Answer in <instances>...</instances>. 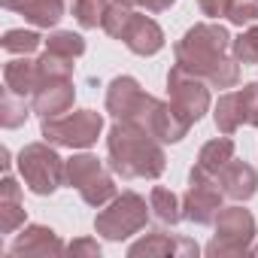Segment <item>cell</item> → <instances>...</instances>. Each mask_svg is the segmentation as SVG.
<instances>
[{
	"mask_svg": "<svg viewBox=\"0 0 258 258\" xmlns=\"http://www.w3.org/2000/svg\"><path fill=\"white\" fill-rule=\"evenodd\" d=\"M231 34L216 22H201L176 43V64L216 88H234L240 82V61L231 55Z\"/></svg>",
	"mask_w": 258,
	"mask_h": 258,
	"instance_id": "1",
	"label": "cell"
},
{
	"mask_svg": "<svg viewBox=\"0 0 258 258\" xmlns=\"http://www.w3.org/2000/svg\"><path fill=\"white\" fill-rule=\"evenodd\" d=\"M106 158L109 170L121 179H158L167 167V155L155 137H149L143 127L115 121L106 137Z\"/></svg>",
	"mask_w": 258,
	"mask_h": 258,
	"instance_id": "2",
	"label": "cell"
},
{
	"mask_svg": "<svg viewBox=\"0 0 258 258\" xmlns=\"http://www.w3.org/2000/svg\"><path fill=\"white\" fill-rule=\"evenodd\" d=\"M149 204L146 198H140L137 191H121L109 201L106 210L97 213L94 219V231L103 237V240H112V243H121L127 237H134L146 228L149 222Z\"/></svg>",
	"mask_w": 258,
	"mask_h": 258,
	"instance_id": "3",
	"label": "cell"
},
{
	"mask_svg": "<svg viewBox=\"0 0 258 258\" xmlns=\"http://www.w3.org/2000/svg\"><path fill=\"white\" fill-rule=\"evenodd\" d=\"M19 173L34 195L46 198L67 182V161L52 149V143H28L19 152Z\"/></svg>",
	"mask_w": 258,
	"mask_h": 258,
	"instance_id": "4",
	"label": "cell"
},
{
	"mask_svg": "<svg viewBox=\"0 0 258 258\" xmlns=\"http://www.w3.org/2000/svg\"><path fill=\"white\" fill-rule=\"evenodd\" d=\"M43 137L52 146L61 149H88L97 143L100 131H103V115L94 109H76V112H64L55 118H43Z\"/></svg>",
	"mask_w": 258,
	"mask_h": 258,
	"instance_id": "5",
	"label": "cell"
},
{
	"mask_svg": "<svg viewBox=\"0 0 258 258\" xmlns=\"http://www.w3.org/2000/svg\"><path fill=\"white\" fill-rule=\"evenodd\" d=\"M216 237L207 243L210 258H225V255H246L255 240V219L243 207H222L216 216Z\"/></svg>",
	"mask_w": 258,
	"mask_h": 258,
	"instance_id": "6",
	"label": "cell"
},
{
	"mask_svg": "<svg viewBox=\"0 0 258 258\" xmlns=\"http://www.w3.org/2000/svg\"><path fill=\"white\" fill-rule=\"evenodd\" d=\"M155 106H158V97L146 94L134 76H115L106 88V112L115 121H127L146 131Z\"/></svg>",
	"mask_w": 258,
	"mask_h": 258,
	"instance_id": "7",
	"label": "cell"
},
{
	"mask_svg": "<svg viewBox=\"0 0 258 258\" xmlns=\"http://www.w3.org/2000/svg\"><path fill=\"white\" fill-rule=\"evenodd\" d=\"M67 185L76 188L88 207H103V204H109V201L115 198V182H112V176H109V173L103 170V164H100L94 155H88V152L73 155V158L67 161Z\"/></svg>",
	"mask_w": 258,
	"mask_h": 258,
	"instance_id": "8",
	"label": "cell"
},
{
	"mask_svg": "<svg viewBox=\"0 0 258 258\" xmlns=\"http://www.w3.org/2000/svg\"><path fill=\"white\" fill-rule=\"evenodd\" d=\"M222 198H225V191H222L219 179L195 164L188 173V191L182 195V219H188L195 225H213L222 210Z\"/></svg>",
	"mask_w": 258,
	"mask_h": 258,
	"instance_id": "9",
	"label": "cell"
},
{
	"mask_svg": "<svg viewBox=\"0 0 258 258\" xmlns=\"http://www.w3.org/2000/svg\"><path fill=\"white\" fill-rule=\"evenodd\" d=\"M167 94H170V103L191 121H201L210 109V88L204 85L201 76L182 70L179 64H173L167 73Z\"/></svg>",
	"mask_w": 258,
	"mask_h": 258,
	"instance_id": "10",
	"label": "cell"
},
{
	"mask_svg": "<svg viewBox=\"0 0 258 258\" xmlns=\"http://www.w3.org/2000/svg\"><path fill=\"white\" fill-rule=\"evenodd\" d=\"M198 252H201V246H198L195 240L176 237V234H167V231H152V234H146L143 240H137L131 249H127V255H131V258H140V255H146V258H152V255L191 258V255H198Z\"/></svg>",
	"mask_w": 258,
	"mask_h": 258,
	"instance_id": "11",
	"label": "cell"
},
{
	"mask_svg": "<svg viewBox=\"0 0 258 258\" xmlns=\"http://www.w3.org/2000/svg\"><path fill=\"white\" fill-rule=\"evenodd\" d=\"M191 118L182 115L170 100H158L152 118H149V127H146V134L155 137L158 143H179L188 131H191Z\"/></svg>",
	"mask_w": 258,
	"mask_h": 258,
	"instance_id": "12",
	"label": "cell"
},
{
	"mask_svg": "<svg viewBox=\"0 0 258 258\" xmlns=\"http://www.w3.org/2000/svg\"><path fill=\"white\" fill-rule=\"evenodd\" d=\"M121 43L131 49L134 55L149 58V55H158V52L164 49V31L158 28V22H155V19L134 13V19H131V25H127V31H124V37H121Z\"/></svg>",
	"mask_w": 258,
	"mask_h": 258,
	"instance_id": "13",
	"label": "cell"
},
{
	"mask_svg": "<svg viewBox=\"0 0 258 258\" xmlns=\"http://www.w3.org/2000/svg\"><path fill=\"white\" fill-rule=\"evenodd\" d=\"M73 100H76V88H73V79H61V82H46L37 88V94L31 97V106L40 118H55V115H64L73 109Z\"/></svg>",
	"mask_w": 258,
	"mask_h": 258,
	"instance_id": "14",
	"label": "cell"
},
{
	"mask_svg": "<svg viewBox=\"0 0 258 258\" xmlns=\"http://www.w3.org/2000/svg\"><path fill=\"white\" fill-rule=\"evenodd\" d=\"M64 252H67V246L46 225H28L25 234H19L16 243L10 246L13 258H25V255H64Z\"/></svg>",
	"mask_w": 258,
	"mask_h": 258,
	"instance_id": "15",
	"label": "cell"
},
{
	"mask_svg": "<svg viewBox=\"0 0 258 258\" xmlns=\"http://www.w3.org/2000/svg\"><path fill=\"white\" fill-rule=\"evenodd\" d=\"M216 179H219L225 198H231V201H249L258 191V170L252 164H246V161H234L231 158L216 173Z\"/></svg>",
	"mask_w": 258,
	"mask_h": 258,
	"instance_id": "16",
	"label": "cell"
},
{
	"mask_svg": "<svg viewBox=\"0 0 258 258\" xmlns=\"http://www.w3.org/2000/svg\"><path fill=\"white\" fill-rule=\"evenodd\" d=\"M4 88H10L13 94L19 97H34L37 88H40V70H37V61H28V55H19L13 58L7 67H4Z\"/></svg>",
	"mask_w": 258,
	"mask_h": 258,
	"instance_id": "17",
	"label": "cell"
},
{
	"mask_svg": "<svg viewBox=\"0 0 258 258\" xmlns=\"http://www.w3.org/2000/svg\"><path fill=\"white\" fill-rule=\"evenodd\" d=\"M25 219H28V213L22 207V185L13 176H7L0 182V231L16 234L25 225Z\"/></svg>",
	"mask_w": 258,
	"mask_h": 258,
	"instance_id": "18",
	"label": "cell"
},
{
	"mask_svg": "<svg viewBox=\"0 0 258 258\" xmlns=\"http://www.w3.org/2000/svg\"><path fill=\"white\" fill-rule=\"evenodd\" d=\"M213 121L222 134H234L240 124H246L243 118V103H240V91H228L219 97L216 109H213Z\"/></svg>",
	"mask_w": 258,
	"mask_h": 258,
	"instance_id": "19",
	"label": "cell"
},
{
	"mask_svg": "<svg viewBox=\"0 0 258 258\" xmlns=\"http://www.w3.org/2000/svg\"><path fill=\"white\" fill-rule=\"evenodd\" d=\"M231 158H234V140L225 134V137H216V140H210V143L201 146V152H198V167L216 176Z\"/></svg>",
	"mask_w": 258,
	"mask_h": 258,
	"instance_id": "20",
	"label": "cell"
},
{
	"mask_svg": "<svg viewBox=\"0 0 258 258\" xmlns=\"http://www.w3.org/2000/svg\"><path fill=\"white\" fill-rule=\"evenodd\" d=\"M64 0H31L22 10L25 22H31L34 28H55L64 19Z\"/></svg>",
	"mask_w": 258,
	"mask_h": 258,
	"instance_id": "21",
	"label": "cell"
},
{
	"mask_svg": "<svg viewBox=\"0 0 258 258\" xmlns=\"http://www.w3.org/2000/svg\"><path fill=\"white\" fill-rule=\"evenodd\" d=\"M149 207H152V213H155L164 225H176V222L182 219V201H179L170 188H164V185H155V188L149 191Z\"/></svg>",
	"mask_w": 258,
	"mask_h": 258,
	"instance_id": "22",
	"label": "cell"
},
{
	"mask_svg": "<svg viewBox=\"0 0 258 258\" xmlns=\"http://www.w3.org/2000/svg\"><path fill=\"white\" fill-rule=\"evenodd\" d=\"M37 70H40V85L46 82H61V79H73V58L55 55V52H43L37 58Z\"/></svg>",
	"mask_w": 258,
	"mask_h": 258,
	"instance_id": "23",
	"label": "cell"
},
{
	"mask_svg": "<svg viewBox=\"0 0 258 258\" xmlns=\"http://www.w3.org/2000/svg\"><path fill=\"white\" fill-rule=\"evenodd\" d=\"M31 109L25 103V97L13 94L10 88H4V100H0V124L4 127H22L28 121Z\"/></svg>",
	"mask_w": 258,
	"mask_h": 258,
	"instance_id": "24",
	"label": "cell"
},
{
	"mask_svg": "<svg viewBox=\"0 0 258 258\" xmlns=\"http://www.w3.org/2000/svg\"><path fill=\"white\" fill-rule=\"evenodd\" d=\"M112 0H73V19L82 28H97L103 25V16Z\"/></svg>",
	"mask_w": 258,
	"mask_h": 258,
	"instance_id": "25",
	"label": "cell"
},
{
	"mask_svg": "<svg viewBox=\"0 0 258 258\" xmlns=\"http://www.w3.org/2000/svg\"><path fill=\"white\" fill-rule=\"evenodd\" d=\"M46 49L55 52V55H64V58H73L76 61L85 52V40L79 34H73V31H55V34H49Z\"/></svg>",
	"mask_w": 258,
	"mask_h": 258,
	"instance_id": "26",
	"label": "cell"
},
{
	"mask_svg": "<svg viewBox=\"0 0 258 258\" xmlns=\"http://www.w3.org/2000/svg\"><path fill=\"white\" fill-rule=\"evenodd\" d=\"M43 43V37L37 31H25V28H16V31H7L4 34V49L13 52V55H31L37 52Z\"/></svg>",
	"mask_w": 258,
	"mask_h": 258,
	"instance_id": "27",
	"label": "cell"
},
{
	"mask_svg": "<svg viewBox=\"0 0 258 258\" xmlns=\"http://www.w3.org/2000/svg\"><path fill=\"white\" fill-rule=\"evenodd\" d=\"M131 19H134V10H131V7H124V4H109V10H106L100 28H103L112 40H121L124 31H127V25H131Z\"/></svg>",
	"mask_w": 258,
	"mask_h": 258,
	"instance_id": "28",
	"label": "cell"
},
{
	"mask_svg": "<svg viewBox=\"0 0 258 258\" xmlns=\"http://www.w3.org/2000/svg\"><path fill=\"white\" fill-rule=\"evenodd\" d=\"M231 55L240 64H258V25L243 31L234 43H231Z\"/></svg>",
	"mask_w": 258,
	"mask_h": 258,
	"instance_id": "29",
	"label": "cell"
},
{
	"mask_svg": "<svg viewBox=\"0 0 258 258\" xmlns=\"http://www.w3.org/2000/svg\"><path fill=\"white\" fill-rule=\"evenodd\" d=\"M228 22L231 25H252L258 22V0H231L228 7Z\"/></svg>",
	"mask_w": 258,
	"mask_h": 258,
	"instance_id": "30",
	"label": "cell"
},
{
	"mask_svg": "<svg viewBox=\"0 0 258 258\" xmlns=\"http://www.w3.org/2000/svg\"><path fill=\"white\" fill-rule=\"evenodd\" d=\"M240 103H243V118L246 124L258 127V82H246L240 88Z\"/></svg>",
	"mask_w": 258,
	"mask_h": 258,
	"instance_id": "31",
	"label": "cell"
},
{
	"mask_svg": "<svg viewBox=\"0 0 258 258\" xmlns=\"http://www.w3.org/2000/svg\"><path fill=\"white\" fill-rule=\"evenodd\" d=\"M67 252L76 258V255H88V258H97L100 255V246H97V240H88V237H79V240H73L70 246H67Z\"/></svg>",
	"mask_w": 258,
	"mask_h": 258,
	"instance_id": "32",
	"label": "cell"
},
{
	"mask_svg": "<svg viewBox=\"0 0 258 258\" xmlns=\"http://www.w3.org/2000/svg\"><path fill=\"white\" fill-rule=\"evenodd\" d=\"M204 16L210 19H228V7H231V0H198Z\"/></svg>",
	"mask_w": 258,
	"mask_h": 258,
	"instance_id": "33",
	"label": "cell"
},
{
	"mask_svg": "<svg viewBox=\"0 0 258 258\" xmlns=\"http://www.w3.org/2000/svg\"><path fill=\"white\" fill-rule=\"evenodd\" d=\"M176 4V0H137V7H143L146 13H164Z\"/></svg>",
	"mask_w": 258,
	"mask_h": 258,
	"instance_id": "34",
	"label": "cell"
},
{
	"mask_svg": "<svg viewBox=\"0 0 258 258\" xmlns=\"http://www.w3.org/2000/svg\"><path fill=\"white\" fill-rule=\"evenodd\" d=\"M0 4H4V10H10V13H22L31 0H0Z\"/></svg>",
	"mask_w": 258,
	"mask_h": 258,
	"instance_id": "35",
	"label": "cell"
},
{
	"mask_svg": "<svg viewBox=\"0 0 258 258\" xmlns=\"http://www.w3.org/2000/svg\"><path fill=\"white\" fill-rule=\"evenodd\" d=\"M0 155H4V161H0V164H4V170H10V149H0Z\"/></svg>",
	"mask_w": 258,
	"mask_h": 258,
	"instance_id": "36",
	"label": "cell"
},
{
	"mask_svg": "<svg viewBox=\"0 0 258 258\" xmlns=\"http://www.w3.org/2000/svg\"><path fill=\"white\" fill-rule=\"evenodd\" d=\"M112 4H124V7H134L137 0H112Z\"/></svg>",
	"mask_w": 258,
	"mask_h": 258,
	"instance_id": "37",
	"label": "cell"
},
{
	"mask_svg": "<svg viewBox=\"0 0 258 258\" xmlns=\"http://www.w3.org/2000/svg\"><path fill=\"white\" fill-rule=\"evenodd\" d=\"M249 252H252V255H258V246H252V249H249Z\"/></svg>",
	"mask_w": 258,
	"mask_h": 258,
	"instance_id": "38",
	"label": "cell"
}]
</instances>
